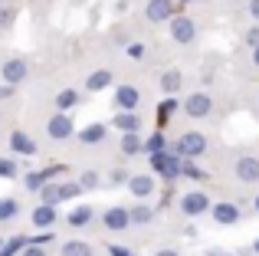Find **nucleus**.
<instances>
[{"label": "nucleus", "mask_w": 259, "mask_h": 256, "mask_svg": "<svg viewBox=\"0 0 259 256\" xmlns=\"http://www.w3.org/2000/svg\"><path fill=\"white\" fill-rule=\"evenodd\" d=\"M256 210H259V197H256Z\"/></svg>", "instance_id": "obj_43"}, {"label": "nucleus", "mask_w": 259, "mask_h": 256, "mask_svg": "<svg viewBox=\"0 0 259 256\" xmlns=\"http://www.w3.org/2000/svg\"><path fill=\"white\" fill-rule=\"evenodd\" d=\"M89 220H92V207H76V210L69 214V224L72 227H85Z\"/></svg>", "instance_id": "obj_27"}, {"label": "nucleus", "mask_w": 259, "mask_h": 256, "mask_svg": "<svg viewBox=\"0 0 259 256\" xmlns=\"http://www.w3.org/2000/svg\"><path fill=\"white\" fill-rule=\"evenodd\" d=\"M181 171H184V178H190V181H200V178H203V171H200V167H197L190 158H187V164H181Z\"/></svg>", "instance_id": "obj_29"}, {"label": "nucleus", "mask_w": 259, "mask_h": 256, "mask_svg": "<svg viewBox=\"0 0 259 256\" xmlns=\"http://www.w3.org/2000/svg\"><path fill=\"white\" fill-rule=\"evenodd\" d=\"M121 151L125 154H138L141 151V141H138L135 132H121Z\"/></svg>", "instance_id": "obj_25"}, {"label": "nucleus", "mask_w": 259, "mask_h": 256, "mask_svg": "<svg viewBox=\"0 0 259 256\" xmlns=\"http://www.w3.org/2000/svg\"><path fill=\"white\" fill-rule=\"evenodd\" d=\"M184 109H187L190 118H203V115H210V109H213V99H210L207 92H194V96H187Z\"/></svg>", "instance_id": "obj_5"}, {"label": "nucleus", "mask_w": 259, "mask_h": 256, "mask_svg": "<svg viewBox=\"0 0 259 256\" xmlns=\"http://www.w3.org/2000/svg\"><path fill=\"white\" fill-rule=\"evenodd\" d=\"M181 82H184V79H181V72H177V69H167L164 76H161V86H164L167 96H174V92L181 89Z\"/></svg>", "instance_id": "obj_22"}, {"label": "nucleus", "mask_w": 259, "mask_h": 256, "mask_svg": "<svg viewBox=\"0 0 259 256\" xmlns=\"http://www.w3.org/2000/svg\"><path fill=\"white\" fill-rule=\"evenodd\" d=\"M194 33H197V26L190 17H171V36L177 43H184V46L194 43Z\"/></svg>", "instance_id": "obj_7"}, {"label": "nucleus", "mask_w": 259, "mask_h": 256, "mask_svg": "<svg viewBox=\"0 0 259 256\" xmlns=\"http://www.w3.org/2000/svg\"><path fill=\"white\" fill-rule=\"evenodd\" d=\"M220 256H230V253H220Z\"/></svg>", "instance_id": "obj_44"}, {"label": "nucleus", "mask_w": 259, "mask_h": 256, "mask_svg": "<svg viewBox=\"0 0 259 256\" xmlns=\"http://www.w3.org/2000/svg\"><path fill=\"white\" fill-rule=\"evenodd\" d=\"M158 256H177V253H174V250H161Z\"/></svg>", "instance_id": "obj_41"}, {"label": "nucleus", "mask_w": 259, "mask_h": 256, "mask_svg": "<svg viewBox=\"0 0 259 256\" xmlns=\"http://www.w3.org/2000/svg\"><path fill=\"white\" fill-rule=\"evenodd\" d=\"M0 178H17V164L10 158H0Z\"/></svg>", "instance_id": "obj_31"}, {"label": "nucleus", "mask_w": 259, "mask_h": 256, "mask_svg": "<svg viewBox=\"0 0 259 256\" xmlns=\"http://www.w3.org/2000/svg\"><path fill=\"white\" fill-rule=\"evenodd\" d=\"M79 187H82V191H92V187H99V174H95V171H85L82 178H79Z\"/></svg>", "instance_id": "obj_30"}, {"label": "nucleus", "mask_w": 259, "mask_h": 256, "mask_svg": "<svg viewBox=\"0 0 259 256\" xmlns=\"http://www.w3.org/2000/svg\"><path fill=\"white\" fill-rule=\"evenodd\" d=\"M102 224H105V230H128V227H132V210H125V207H108V210L102 214Z\"/></svg>", "instance_id": "obj_4"}, {"label": "nucleus", "mask_w": 259, "mask_h": 256, "mask_svg": "<svg viewBox=\"0 0 259 256\" xmlns=\"http://www.w3.org/2000/svg\"><path fill=\"white\" fill-rule=\"evenodd\" d=\"M138 89H135V86H118V89H115V105H118V109H125V112H135V105H138Z\"/></svg>", "instance_id": "obj_11"}, {"label": "nucleus", "mask_w": 259, "mask_h": 256, "mask_svg": "<svg viewBox=\"0 0 259 256\" xmlns=\"http://www.w3.org/2000/svg\"><path fill=\"white\" fill-rule=\"evenodd\" d=\"M10 20H13V10H10V7H0V30L10 26Z\"/></svg>", "instance_id": "obj_34"}, {"label": "nucleus", "mask_w": 259, "mask_h": 256, "mask_svg": "<svg viewBox=\"0 0 259 256\" xmlns=\"http://www.w3.org/2000/svg\"><path fill=\"white\" fill-rule=\"evenodd\" d=\"M151 167L161 178H177V174H181V158H177V154H167V151H158V154H151Z\"/></svg>", "instance_id": "obj_3"}, {"label": "nucleus", "mask_w": 259, "mask_h": 256, "mask_svg": "<svg viewBox=\"0 0 259 256\" xmlns=\"http://www.w3.org/2000/svg\"><path fill=\"white\" fill-rule=\"evenodd\" d=\"M59 174V167H46V171H30L23 178V184H26V191H43V184L46 181H53Z\"/></svg>", "instance_id": "obj_12"}, {"label": "nucleus", "mask_w": 259, "mask_h": 256, "mask_svg": "<svg viewBox=\"0 0 259 256\" xmlns=\"http://www.w3.org/2000/svg\"><path fill=\"white\" fill-rule=\"evenodd\" d=\"M207 207H210V197L203 191H190V194L181 197V210L187 214V217H197V214H203Z\"/></svg>", "instance_id": "obj_6"}, {"label": "nucleus", "mask_w": 259, "mask_h": 256, "mask_svg": "<svg viewBox=\"0 0 259 256\" xmlns=\"http://www.w3.org/2000/svg\"><path fill=\"white\" fill-rule=\"evenodd\" d=\"M151 220V207H145V204H138L132 210V224H148Z\"/></svg>", "instance_id": "obj_28"}, {"label": "nucleus", "mask_w": 259, "mask_h": 256, "mask_svg": "<svg viewBox=\"0 0 259 256\" xmlns=\"http://www.w3.org/2000/svg\"><path fill=\"white\" fill-rule=\"evenodd\" d=\"M10 148L17 154H36V141H33L26 132H13L10 135Z\"/></svg>", "instance_id": "obj_15"}, {"label": "nucleus", "mask_w": 259, "mask_h": 256, "mask_svg": "<svg viewBox=\"0 0 259 256\" xmlns=\"http://www.w3.org/2000/svg\"><path fill=\"white\" fill-rule=\"evenodd\" d=\"M115 128H118V132H138V115H135V112H125V109H121L118 112V115H115V122H112Z\"/></svg>", "instance_id": "obj_17"}, {"label": "nucleus", "mask_w": 259, "mask_h": 256, "mask_svg": "<svg viewBox=\"0 0 259 256\" xmlns=\"http://www.w3.org/2000/svg\"><path fill=\"white\" fill-rule=\"evenodd\" d=\"M125 181V171H112V184H121Z\"/></svg>", "instance_id": "obj_38"}, {"label": "nucleus", "mask_w": 259, "mask_h": 256, "mask_svg": "<svg viewBox=\"0 0 259 256\" xmlns=\"http://www.w3.org/2000/svg\"><path fill=\"white\" fill-rule=\"evenodd\" d=\"M249 13H253V17L259 20V0H249Z\"/></svg>", "instance_id": "obj_39"}, {"label": "nucleus", "mask_w": 259, "mask_h": 256, "mask_svg": "<svg viewBox=\"0 0 259 256\" xmlns=\"http://www.w3.org/2000/svg\"><path fill=\"white\" fill-rule=\"evenodd\" d=\"M236 178H240L243 184L259 181V158H240L236 161Z\"/></svg>", "instance_id": "obj_10"}, {"label": "nucleus", "mask_w": 259, "mask_h": 256, "mask_svg": "<svg viewBox=\"0 0 259 256\" xmlns=\"http://www.w3.org/2000/svg\"><path fill=\"white\" fill-rule=\"evenodd\" d=\"M20 256H46V250L39 243H26L23 250H20Z\"/></svg>", "instance_id": "obj_33"}, {"label": "nucleus", "mask_w": 259, "mask_h": 256, "mask_svg": "<svg viewBox=\"0 0 259 256\" xmlns=\"http://www.w3.org/2000/svg\"><path fill=\"white\" fill-rule=\"evenodd\" d=\"M76 102H79V92H76V89H63V92L56 96V109H59V112H69Z\"/></svg>", "instance_id": "obj_20"}, {"label": "nucleus", "mask_w": 259, "mask_h": 256, "mask_svg": "<svg viewBox=\"0 0 259 256\" xmlns=\"http://www.w3.org/2000/svg\"><path fill=\"white\" fill-rule=\"evenodd\" d=\"M39 197H43V204H59V200H63V184H56V181H46L43 191H39Z\"/></svg>", "instance_id": "obj_18"}, {"label": "nucleus", "mask_w": 259, "mask_h": 256, "mask_svg": "<svg viewBox=\"0 0 259 256\" xmlns=\"http://www.w3.org/2000/svg\"><path fill=\"white\" fill-rule=\"evenodd\" d=\"M108 253L112 256H132V250H125V246H108Z\"/></svg>", "instance_id": "obj_37"}, {"label": "nucleus", "mask_w": 259, "mask_h": 256, "mask_svg": "<svg viewBox=\"0 0 259 256\" xmlns=\"http://www.w3.org/2000/svg\"><path fill=\"white\" fill-rule=\"evenodd\" d=\"M108 82H112V72H108V69H99V72H92V76H89V89H92V92H99V89H105V86Z\"/></svg>", "instance_id": "obj_23"}, {"label": "nucleus", "mask_w": 259, "mask_h": 256, "mask_svg": "<svg viewBox=\"0 0 259 256\" xmlns=\"http://www.w3.org/2000/svg\"><path fill=\"white\" fill-rule=\"evenodd\" d=\"M246 43H253V46H259V26H253V30L246 33Z\"/></svg>", "instance_id": "obj_36"}, {"label": "nucleus", "mask_w": 259, "mask_h": 256, "mask_svg": "<svg viewBox=\"0 0 259 256\" xmlns=\"http://www.w3.org/2000/svg\"><path fill=\"white\" fill-rule=\"evenodd\" d=\"M30 220H33V227H39V230L53 227V224L59 220V214H56V204H39V207H33Z\"/></svg>", "instance_id": "obj_9"}, {"label": "nucleus", "mask_w": 259, "mask_h": 256, "mask_svg": "<svg viewBox=\"0 0 259 256\" xmlns=\"http://www.w3.org/2000/svg\"><path fill=\"white\" fill-rule=\"evenodd\" d=\"M46 132H50L53 141H66V138H72V135H76V125H72V118L66 115V112H56V115L46 122Z\"/></svg>", "instance_id": "obj_2"}, {"label": "nucleus", "mask_w": 259, "mask_h": 256, "mask_svg": "<svg viewBox=\"0 0 259 256\" xmlns=\"http://www.w3.org/2000/svg\"><path fill=\"white\" fill-rule=\"evenodd\" d=\"M253 63L259 66V46H253Z\"/></svg>", "instance_id": "obj_40"}, {"label": "nucleus", "mask_w": 259, "mask_h": 256, "mask_svg": "<svg viewBox=\"0 0 259 256\" xmlns=\"http://www.w3.org/2000/svg\"><path fill=\"white\" fill-rule=\"evenodd\" d=\"M26 243H30L26 237H13V240H7V243H0V256H17Z\"/></svg>", "instance_id": "obj_24"}, {"label": "nucleus", "mask_w": 259, "mask_h": 256, "mask_svg": "<svg viewBox=\"0 0 259 256\" xmlns=\"http://www.w3.org/2000/svg\"><path fill=\"white\" fill-rule=\"evenodd\" d=\"M256 253H259V237H256Z\"/></svg>", "instance_id": "obj_42"}, {"label": "nucleus", "mask_w": 259, "mask_h": 256, "mask_svg": "<svg viewBox=\"0 0 259 256\" xmlns=\"http://www.w3.org/2000/svg\"><path fill=\"white\" fill-rule=\"evenodd\" d=\"M20 214V204L13 197H0V220H13Z\"/></svg>", "instance_id": "obj_26"}, {"label": "nucleus", "mask_w": 259, "mask_h": 256, "mask_svg": "<svg viewBox=\"0 0 259 256\" xmlns=\"http://www.w3.org/2000/svg\"><path fill=\"white\" fill-rule=\"evenodd\" d=\"M0 72H4V82L7 86H17V82H23V79H26L30 66H26V59H7Z\"/></svg>", "instance_id": "obj_8"}, {"label": "nucleus", "mask_w": 259, "mask_h": 256, "mask_svg": "<svg viewBox=\"0 0 259 256\" xmlns=\"http://www.w3.org/2000/svg\"><path fill=\"white\" fill-rule=\"evenodd\" d=\"M148 17L154 20V23H161V20H171L174 17V4L171 0H148Z\"/></svg>", "instance_id": "obj_13"}, {"label": "nucleus", "mask_w": 259, "mask_h": 256, "mask_svg": "<svg viewBox=\"0 0 259 256\" xmlns=\"http://www.w3.org/2000/svg\"><path fill=\"white\" fill-rule=\"evenodd\" d=\"M132 256H135V253H132Z\"/></svg>", "instance_id": "obj_45"}, {"label": "nucleus", "mask_w": 259, "mask_h": 256, "mask_svg": "<svg viewBox=\"0 0 259 256\" xmlns=\"http://www.w3.org/2000/svg\"><path fill=\"white\" fill-rule=\"evenodd\" d=\"M213 217H217V224L230 227V224H236V220H240V210H236L233 204H217L213 207Z\"/></svg>", "instance_id": "obj_16"}, {"label": "nucleus", "mask_w": 259, "mask_h": 256, "mask_svg": "<svg viewBox=\"0 0 259 256\" xmlns=\"http://www.w3.org/2000/svg\"><path fill=\"white\" fill-rule=\"evenodd\" d=\"M148 151L151 154H158V151H164V135H151V138H148Z\"/></svg>", "instance_id": "obj_32"}, {"label": "nucleus", "mask_w": 259, "mask_h": 256, "mask_svg": "<svg viewBox=\"0 0 259 256\" xmlns=\"http://www.w3.org/2000/svg\"><path fill=\"white\" fill-rule=\"evenodd\" d=\"M63 256H92V246L82 240H69V243H63Z\"/></svg>", "instance_id": "obj_21"}, {"label": "nucleus", "mask_w": 259, "mask_h": 256, "mask_svg": "<svg viewBox=\"0 0 259 256\" xmlns=\"http://www.w3.org/2000/svg\"><path fill=\"white\" fill-rule=\"evenodd\" d=\"M174 105H177V102H174V99H167V102H164V105H161V118H167V115H171V112H174Z\"/></svg>", "instance_id": "obj_35"}, {"label": "nucleus", "mask_w": 259, "mask_h": 256, "mask_svg": "<svg viewBox=\"0 0 259 256\" xmlns=\"http://www.w3.org/2000/svg\"><path fill=\"white\" fill-rule=\"evenodd\" d=\"M79 141H85V145H99V141H105V125H89L79 132Z\"/></svg>", "instance_id": "obj_19"}, {"label": "nucleus", "mask_w": 259, "mask_h": 256, "mask_svg": "<svg viewBox=\"0 0 259 256\" xmlns=\"http://www.w3.org/2000/svg\"><path fill=\"white\" fill-rule=\"evenodd\" d=\"M128 187H132L135 197H151L154 194V178L151 174H135V178L128 181Z\"/></svg>", "instance_id": "obj_14"}, {"label": "nucleus", "mask_w": 259, "mask_h": 256, "mask_svg": "<svg viewBox=\"0 0 259 256\" xmlns=\"http://www.w3.org/2000/svg\"><path fill=\"white\" fill-rule=\"evenodd\" d=\"M203 151H207V138H203L200 132L181 135V141H177V154H181V158H200Z\"/></svg>", "instance_id": "obj_1"}]
</instances>
